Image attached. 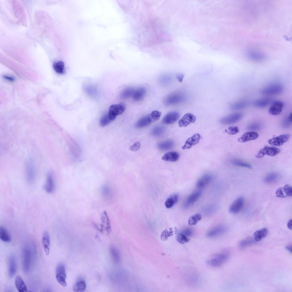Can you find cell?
<instances>
[{"instance_id": "1", "label": "cell", "mask_w": 292, "mask_h": 292, "mask_svg": "<svg viewBox=\"0 0 292 292\" xmlns=\"http://www.w3.org/2000/svg\"><path fill=\"white\" fill-rule=\"evenodd\" d=\"M185 99V96L182 93L176 92L168 96L164 100V102L166 105H174L181 103Z\"/></svg>"}, {"instance_id": "2", "label": "cell", "mask_w": 292, "mask_h": 292, "mask_svg": "<svg viewBox=\"0 0 292 292\" xmlns=\"http://www.w3.org/2000/svg\"><path fill=\"white\" fill-rule=\"evenodd\" d=\"M229 254L227 252H224L216 254L211 258L207 261L209 265L213 267H219L222 265L228 259Z\"/></svg>"}, {"instance_id": "3", "label": "cell", "mask_w": 292, "mask_h": 292, "mask_svg": "<svg viewBox=\"0 0 292 292\" xmlns=\"http://www.w3.org/2000/svg\"><path fill=\"white\" fill-rule=\"evenodd\" d=\"M283 87L281 84H274L262 89L260 90V93L263 95H275L281 93L283 92Z\"/></svg>"}, {"instance_id": "4", "label": "cell", "mask_w": 292, "mask_h": 292, "mask_svg": "<svg viewBox=\"0 0 292 292\" xmlns=\"http://www.w3.org/2000/svg\"><path fill=\"white\" fill-rule=\"evenodd\" d=\"M66 273L64 264H59L56 271V278L58 283L62 286L65 287L67 285L66 281Z\"/></svg>"}, {"instance_id": "5", "label": "cell", "mask_w": 292, "mask_h": 292, "mask_svg": "<svg viewBox=\"0 0 292 292\" xmlns=\"http://www.w3.org/2000/svg\"><path fill=\"white\" fill-rule=\"evenodd\" d=\"M125 109V106L122 104H113L109 108L108 114L110 119L113 120L116 116L122 114Z\"/></svg>"}, {"instance_id": "6", "label": "cell", "mask_w": 292, "mask_h": 292, "mask_svg": "<svg viewBox=\"0 0 292 292\" xmlns=\"http://www.w3.org/2000/svg\"><path fill=\"white\" fill-rule=\"evenodd\" d=\"M22 254L23 270L27 273L29 271L31 265V252L29 247H25L23 249Z\"/></svg>"}, {"instance_id": "7", "label": "cell", "mask_w": 292, "mask_h": 292, "mask_svg": "<svg viewBox=\"0 0 292 292\" xmlns=\"http://www.w3.org/2000/svg\"><path fill=\"white\" fill-rule=\"evenodd\" d=\"M242 116L243 115L241 113H234L222 118L220 119V122L221 123L224 125L232 124L239 121Z\"/></svg>"}, {"instance_id": "8", "label": "cell", "mask_w": 292, "mask_h": 292, "mask_svg": "<svg viewBox=\"0 0 292 292\" xmlns=\"http://www.w3.org/2000/svg\"><path fill=\"white\" fill-rule=\"evenodd\" d=\"M280 152V150L274 147H265L261 149L256 155V158H261L265 155L271 156H274Z\"/></svg>"}, {"instance_id": "9", "label": "cell", "mask_w": 292, "mask_h": 292, "mask_svg": "<svg viewBox=\"0 0 292 292\" xmlns=\"http://www.w3.org/2000/svg\"><path fill=\"white\" fill-rule=\"evenodd\" d=\"M26 171L29 180L33 179L36 173V165L33 160L29 158L26 162Z\"/></svg>"}, {"instance_id": "10", "label": "cell", "mask_w": 292, "mask_h": 292, "mask_svg": "<svg viewBox=\"0 0 292 292\" xmlns=\"http://www.w3.org/2000/svg\"><path fill=\"white\" fill-rule=\"evenodd\" d=\"M290 137V135L289 134L281 135L268 140V142L271 145L280 146L287 141Z\"/></svg>"}, {"instance_id": "11", "label": "cell", "mask_w": 292, "mask_h": 292, "mask_svg": "<svg viewBox=\"0 0 292 292\" xmlns=\"http://www.w3.org/2000/svg\"><path fill=\"white\" fill-rule=\"evenodd\" d=\"M284 106L283 103L280 101L276 100L272 102L269 110V113L271 115H277L282 111Z\"/></svg>"}, {"instance_id": "12", "label": "cell", "mask_w": 292, "mask_h": 292, "mask_svg": "<svg viewBox=\"0 0 292 292\" xmlns=\"http://www.w3.org/2000/svg\"><path fill=\"white\" fill-rule=\"evenodd\" d=\"M156 121L151 113L139 119L137 122L135 126L137 128H142L148 126Z\"/></svg>"}, {"instance_id": "13", "label": "cell", "mask_w": 292, "mask_h": 292, "mask_svg": "<svg viewBox=\"0 0 292 292\" xmlns=\"http://www.w3.org/2000/svg\"><path fill=\"white\" fill-rule=\"evenodd\" d=\"M244 202L243 198L240 197L237 198L230 206L229 209L230 212L233 214L239 212L243 206Z\"/></svg>"}, {"instance_id": "14", "label": "cell", "mask_w": 292, "mask_h": 292, "mask_svg": "<svg viewBox=\"0 0 292 292\" xmlns=\"http://www.w3.org/2000/svg\"><path fill=\"white\" fill-rule=\"evenodd\" d=\"M201 137V136L199 134H195L186 140L184 145L182 147V149H190L192 146L199 143Z\"/></svg>"}, {"instance_id": "15", "label": "cell", "mask_w": 292, "mask_h": 292, "mask_svg": "<svg viewBox=\"0 0 292 292\" xmlns=\"http://www.w3.org/2000/svg\"><path fill=\"white\" fill-rule=\"evenodd\" d=\"M202 193L201 190H197L190 194L185 201L184 207L187 208L196 202L199 198Z\"/></svg>"}, {"instance_id": "16", "label": "cell", "mask_w": 292, "mask_h": 292, "mask_svg": "<svg viewBox=\"0 0 292 292\" xmlns=\"http://www.w3.org/2000/svg\"><path fill=\"white\" fill-rule=\"evenodd\" d=\"M17 269V259L15 255H11L9 260V274L10 277H13L15 274Z\"/></svg>"}, {"instance_id": "17", "label": "cell", "mask_w": 292, "mask_h": 292, "mask_svg": "<svg viewBox=\"0 0 292 292\" xmlns=\"http://www.w3.org/2000/svg\"><path fill=\"white\" fill-rule=\"evenodd\" d=\"M227 230V228L224 225H220L214 227L207 232V236L208 237H213L225 233Z\"/></svg>"}, {"instance_id": "18", "label": "cell", "mask_w": 292, "mask_h": 292, "mask_svg": "<svg viewBox=\"0 0 292 292\" xmlns=\"http://www.w3.org/2000/svg\"><path fill=\"white\" fill-rule=\"evenodd\" d=\"M196 119L194 115L190 113H187L179 120V125L181 127H186L190 123L194 122Z\"/></svg>"}, {"instance_id": "19", "label": "cell", "mask_w": 292, "mask_h": 292, "mask_svg": "<svg viewBox=\"0 0 292 292\" xmlns=\"http://www.w3.org/2000/svg\"><path fill=\"white\" fill-rule=\"evenodd\" d=\"M179 117V113L176 111H173L167 113L162 119L163 122L165 124H171L175 122Z\"/></svg>"}, {"instance_id": "20", "label": "cell", "mask_w": 292, "mask_h": 292, "mask_svg": "<svg viewBox=\"0 0 292 292\" xmlns=\"http://www.w3.org/2000/svg\"><path fill=\"white\" fill-rule=\"evenodd\" d=\"M43 188L44 190L48 193H52L54 190V184L53 178L51 173H49L48 174Z\"/></svg>"}, {"instance_id": "21", "label": "cell", "mask_w": 292, "mask_h": 292, "mask_svg": "<svg viewBox=\"0 0 292 292\" xmlns=\"http://www.w3.org/2000/svg\"><path fill=\"white\" fill-rule=\"evenodd\" d=\"M212 179L213 176L211 174H205L198 180L196 183V186L198 188L203 187L210 182Z\"/></svg>"}, {"instance_id": "22", "label": "cell", "mask_w": 292, "mask_h": 292, "mask_svg": "<svg viewBox=\"0 0 292 292\" xmlns=\"http://www.w3.org/2000/svg\"><path fill=\"white\" fill-rule=\"evenodd\" d=\"M259 136L258 134L255 132L249 131L244 134L242 136L238 138V141L240 142H245L257 139Z\"/></svg>"}, {"instance_id": "23", "label": "cell", "mask_w": 292, "mask_h": 292, "mask_svg": "<svg viewBox=\"0 0 292 292\" xmlns=\"http://www.w3.org/2000/svg\"><path fill=\"white\" fill-rule=\"evenodd\" d=\"M146 90L144 87H141L135 90L132 96L133 100L135 101L141 100L145 96Z\"/></svg>"}, {"instance_id": "24", "label": "cell", "mask_w": 292, "mask_h": 292, "mask_svg": "<svg viewBox=\"0 0 292 292\" xmlns=\"http://www.w3.org/2000/svg\"><path fill=\"white\" fill-rule=\"evenodd\" d=\"M15 286L19 292H27L28 289L26 285L22 278L18 275L15 280Z\"/></svg>"}, {"instance_id": "25", "label": "cell", "mask_w": 292, "mask_h": 292, "mask_svg": "<svg viewBox=\"0 0 292 292\" xmlns=\"http://www.w3.org/2000/svg\"><path fill=\"white\" fill-rule=\"evenodd\" d=\"M42 242L45 254L48 255L50 253V238L48 233L45 231L42 237Z\"/></svg>"}, {"instance_id": "26", "label": "cell", "mask_w": 292, "mask_h": 292, "mask_svg": "<svg viewBox=\"0 0 292 292\" xmlns=\"http://www.w3.org/2000/svg\"><path fill=\"white\" fill-rule=\"evenodd\" d=\"M272 102L271 98H260L254 101L253 105L255 107L259 108H264L267 106Z\"/></svg>"}, {"instance_id": "27", "label": "cell", "mask_w": 292, "mask_h": 292, "mask_svg": "<svg viewBox=\"0 0 292 292\" xmlns=\"http://www.w3.org/2000/svg\"><path fill=\"white\" fill-rule=\"evenodd\" d=\"M179 157V154L175 151L168 152L162 157L163 160L168 161L175 162L178 160Z\"/></svg>"}, {"instance_id": "28", "label": "cell", "mask_w": 292, "mask_h": 292, "mask_svg": "<svg viewBox=\"0 0 292 292\" xmlns=\"http://www.w3.org/2000/svg\"><path fill=\"white\" fill-rule=\"evenodd\" d=\"M179 196L176 194L170 196L166 200L165 206L167 208H170L174 206L178 202Z\"/></svg>"}, {"instance_id": "29", "label": "cell", "mask_w": 292, "mask_h": 292, "mask_svg": "<svg viewBox=\"0 0 292 292\" xmlns=\"http://www.w3.org/2000/svg\"><path fill=\"white\" fill-rule=\"evenodd\" d=\"M268 229L263 228L256 231L254 234V237L255 241L257 242L265 237L268 234Z\"/></svg>"}, {"instance_id": "30", "label": "cell", "mask_w": 292, "mask_h": 292, "mask_svg": "<svg viewBox=\"0 0 292 292\" xmlns=\"http://www.w3.org/2000/svg\"><path fill=\"white\" fill-rule=\"evenodd\" d=\"M174 142L171 140H168L162 142L158 144V148L161 150L167 151L172 148L174 146Z\"/></svg>"}, {"instance_id": "31", "label": "cell", "mask_w": 292, "mask_h": 292, "mask_svg": "<svg viewBox=\"0 0 292 292\" xmlns=\"http://www.w3.org/2000/svg\"><path fill=\"white\" fill-rule=\"evenodd\" d=\"M0 238L5 242H10L11 240V236L8 231L3 226L0 227Z\"/></svg>"}, {"instance_id": "32", "label": "cell", "mask_w": 292, "mask_h": 292, "mask_svg": "<svg viewBox=\"0 0 292 292\" xmlns=\"http://www.w3.org/2000/svg\"><path fill=\"white\" fill-rule=\"evenodd\" d=\"M86 285L83 279H80L76 281L74 285L73 290L75 292H83L86 289Z\"/></svg>"}, {"instance_id": "33", "label": "cell", "mask_w": 292, "mask_h": 292, "mask_svg": "<svg viewBox=\"0 0 292 292\" xmlns=\"http://www.w3.org/2000/svg\"><path fill=\"white\" fill-rule=\"evenodd\" d=\"M135 90L133 88L131 87L125 88L121 93V98L123 99H125L132 96Z\"/></svg>"}, {"instance_id": "34", "label": "cell", "mask_w": 292, "mask_h": 292, "mask_svg": "<svg viewBox=\"0 0 292 292\" xmlns=\"http://www.w3.org/2000/svg\"><path fill=\"white\" fill-rule=\"evenodd\" d=\"M248 104V102L246 101L242 100L235 102L230 107V109L232 110H238L246 108Z\"/></svg>"}, {"instance_id": "35", "label": "cell", "mask_w": 292, "mask_h": 292, "mask_svg": "<svg viewBox=\"0 0 292 292\" xmlns=\"http://www.w3.org/2000/svg\"><path fill=\"white\" fill-rule=\"evenodd\" d=\"M53 67L54 70L58 74H63L65 72L64 64L62 61H60L55 62Z\"/></svg>"}, {"instance_id": "36", "label": "cell", "mask_w": 292, "mask_h": 292, "mask_svg": "<svg viewBox=\"0 0 292 292\" xmlns=\"http://www.w3.org/2000/svg\"><path fill=\"white\" fill-rule=\"evenodd\" d=\"M280 175L277 173H271L268 175L264 179L265 182L267 183H270L277 181L279 178Z\"/></svg>"}, {"instance_id": "37", "label": "cell", "mask_w": 292, "mask_h": 292, "mask_svg": "<svg viewBox=\"0 0 292 292\" xmlns=\"http://www.w3.org/2000/svg\"><path fill=\"white\" fill-rule=\"evenodd\" d=\"M165 131V128L161 126H159L153 128L151 134L154 136H159L163 134Z\"/></svg>"}, {"instance_id": "38", "label": "cell", "mask_w": 292, "mask_h": 292, "mask_svg": "<svg viewBox=\"0 0 292 292\" xmlns=\"http://www.w3.org/2000/svg\"><path fill=\"white\" fill-rule=\"evenodd\" d=\"M202 218L201 215L199 214H196L191 216L188 220V224L190 225H195Z\"/></svg>"}, {"instance_id": "39", "label": "cell", "mask_w": 292, "mask_h": 292, "mask_svg": "<svg viewBox=\"0 0 292 292\" xmlns=\"http://www.w3.org/2000/svg\"><path fill=\"white\" fill-rule=\"evenodd\" d=\"M110 252L114 261L116 263H119L120 261V257L117 250L114 247H111L110 248Z\"/></svg>"}, {"instance_id": "40", "label": "cell", "mask_w": 292, "mask_h": 292, "mask_svg": "<svg viewBox=\"0 0 292 292\" xmlns=\"http://www.w3.org/2000/svg\"><path fill=\"white\" fill-rule=\"evenodd\" d=\"M231 163L234 165L252 169V166L248 163L244 162L237 159H232L231 161Z\"/></svg>"}, {"instance_id": "41", "label": "cell", "mask_w": 292, "mask_h": 292, "mask_svg": "<svg viewBox=\"0 0 292 292\" xmlns=\"http://www.w3.org/2000/svg\"><path fill=\"white\" fill-rule=\"evenodd\" d=\"M102 192L104 197L106 198H109L111 194V189L110 186L108 185H105L102 188Z\"/></svg>"}, {"instance_id": "42", "label": "cell", "mask_w": 292, "mask_h": 292, "mask_svg": "<svg viewBox=\"0 0 292 292\" xmlns=\"http://www.w3.org/2000/svg\"><path fill=\"white\" fill-rule=\"evenodd\" d=\"M111 121L108 113L103 115L101 117L100 121V125L102 127H104L110 123Z\"/></svg>"}, {"instance_id": "43", "label": "cell", "mask_w": 292, "mask_h": 292, "mask_svg": "<svg viewBox=\"0 0 292 292\" xmlns=\"http://www.w3.org/2000/svg\"><path fill=\"white\" fill-rule=\"evenodd\" d=\"M177 240L181 244H184L189 242L190 239L185 235L180 233L177 234Z\"/></svg>"}, {"instance_id": "44", "label": "cell", "mask_w": 292, "mask_h": 292, "mask_svg": "<svg viewBox=\"0 0 292 292\" xmlns=\"http://www.w3.org/2000/svg\"><path fill=\"white\" fill-rule=\"evenodd\" d=\"M217 207L216 205H211L207 206L203 210V212L204 214L207 215L213 214L216 210Z\"/></svg>"}, {"instance_id": "45", "label": "cell", "mask_w": 292, "mask_h": 292, "mask_svg": "<svg viewBox=\"0 0 292 292\" xmlns=\"http://www.w3.org/2000/svg\"><path fill=\"white\" fill-rule=\"evenodd\" d=\"M173 235V231L172 228L169 229V231L166 229L162 233L161 235V238L163 240H166L168 237L170 236Z\"/></svg>"}, {"instance_id": "46", "label": "cell", "mask_w": 292, "mask_h": 292, "mask_svg": "<svg viewBox=\"0 0 292 292\" xmlns=\"http://www.w3.org/2000/svg\"><path fill=\"white\" fill-rule=\"evenodd\" d=\"M283 189L287 196H291L292 195V187L290 185L288 184H286L284 186Z\"/></svg>"}, {"instance_id": "47", "label": "cell", "mask_w": 292, "mask_h": 292, "mask_svg": "<svg viewBox=\"0 0 292 292\" xmlns=\"http://www.w3.org/2000/svg\"><path fill=\"white\" fill-rule=\"evenodd\" d=\"M254 242V241L252 239L249 238L242 241L240 244V247L242 248H244Z\"/></svg>"}, {"instance_id": "48", "label": "cell", "mask_w": 292, "mask_h": 292, "mask_svg": "<svg viewBox=\"0 0 292 292\" xmlns=\"http://www.w3.org/2000/svg\"><path fill=\"white\" fill-rule=\"evenodd\" d=\"M225 131L229 134L234 135L238 133L239 129L237 126L230 127L228 128V130H226Z\"/></svg>"}, {"instance_id": "49", "label": "cell", "mask_w": 292, "mask_h": 292, "mask_svg": "<svg viewBox=\"0 0 292 292\" xmlns=\"http://www.w3.org/2000/svg\"><path fill=\"white\" fill-rule=\"evenodd\" d=\"M276 195L278 197L285 198L287 196L285 194L283 188L282 187L278 188L275 192Z\"/></svg>"}, {"instance_id": "50", "label": "cell", "mask_w": 292, "mask_h": 292, "mask_svg": "<svg viewBox=\"0 0 292 292\" xmlns=\"http://www.w3.org/2000/svg\"><path fill=\"white\" fill-rule=\"evenodd\" d=\"M261 127V125L258 123H253L250 124L248 127L249 130H257L260 129Z\"/></svg>"}, {"instance_id": "51", "label": "cell", "mask_w": 292, "mask_h": 292, "mask_svg": "<svg viewBox=\"0 0 292 292\" xmlns=\"http://www.w3.org/2000/svg\"><path fill=\"white\" fill-rule=\"evenodd\" d=\"M140 143L139 142H137L130 147L129 149L131 151H135L140 148Z\"/></svg>"}, {"instance_id": "52", "label": "cell", "mask_w": 292, "mask_h": 292, "mask_svg": "<svg viewBox=\"0 0 292 292\" xmlns=\"http://www.w3.org/2000/svg\"><path fill=\"white\" fill-rule=\"evenodd\" d=\"M151 113L155 121L159 119L161 115L160 112L157 110L153 111Z\"/></svg>"}, {"instance_id": "53", "label": "cell", "mask_w": 292, "mask_h": 292, "mask_svg": "<svg viewBox=\"0 0 292 292\" xmlns=\"http://www.w3.org/2000/svg\"><path fill=\"white\" fill-rule=\"evenodd\" d=\"M187 237L191 236L192 234V231L190 229L186 228L184 230L181 232Z\"/></svg>"}, {"instance_id": "54", "label": "cell", "mask_w": 292, "mask_h": 292, "mask_svg": "<svg viewBox=\"0 0 292 292\" xmlns=\"http://www.w3.org/2000/svg\"><path fill=\"white\" fill-rule=\"evenodd\" d=\"M3 77L5 80L11 82L13 81L15 79L13 77L7 75H4Z\"/></svg>"}, {"instance_id": "55", "label": "cell", "mask_w": 292, "mask_h": 292, "mask_svg": "<svg viewBox=\"0 0 292 292\" xmlns=\"http://www.w3.org/2000/svg\"><path fill=\"white\" fill-rule=\"evenodd\" d=\"M176 77L178 81L180 82H181L183 80L184 75L181 74H179L177 75Z\"/></svg>"}, {"instance_id": "56", "label": "cell", "mask_w": 292, "mask_h": 292, "mask_svg": "<svg viewBox=\"0 0 292 292\" xmlns=\"http://www.w3.org/2000/svg\"><path fill=\"white\" fill-rule=\"evenodd\" d=\"M292 121V113H291L288 116L286 119V122L288 123H291Z\"/></svg>"}, {"instance_id": "57", "label": "cell", "mask_w": 292, "mask_h": 292, "mask_svg": "<svg viewBox=\"0 0 292 292\" xmlns=\"http://www.w3.org/2000/svg\"><path fill=\"white\" fill-rule=\"evenodd\" d=\"M288 228L290 230L292 229V219L289 220L287 224Z\"/></svg>"}, {"instance_id": "58", "label": "cell", "mask_w": 292, "mask_h": 292, "mask_svg": "<svg viewBox=\"0 0 292 292\" xmlns=\"http://www.w3.org/2000/svg\"><path fill=\"white\" fill-rule=\"evenodd\" d=\"M286 249L290 252H292V246L291 245H288L286 247Z\"/></svg>"}]
</instances>
